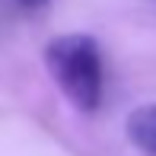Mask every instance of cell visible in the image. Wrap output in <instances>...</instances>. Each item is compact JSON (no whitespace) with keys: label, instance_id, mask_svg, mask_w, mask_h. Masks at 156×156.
Masks as SVG:
<instances>
[{"label":"cell","instance_id":"6da1fadb","mask_svg":"<svg viewBox=\"0 0 156 156\" xmlns=\"http://www.w3.org/2000/svg\"><path fill=\"white\" fill-rule=\"evenodd\" d=\"M45 67L51 73L54 86L61 89V96L76 112L89 115L102 105L105 64H102V48L93 35H83V32L54 35L45 45Z\"/></svg>","mask_w":156,"mask_h":156},{"label":"cell","instance_id":"7a4b0ae2","mask_svg":"<svg viewBox=\"0 0 156 156\" xmlns=\"http://www.w3.org/2000/svg\"><path fill=\"white\" fill-rule=\"evenodd\" d=\"M127 140L147 156H156V105H140L127 115L124 121Z\"/></svg>","mask_w":156,"mask_h":156},{"label":"cell","instance_id":"3957f363","mask_svg":"<svg viewBox=\"0 0 156 156\" xmlns=\"http://www.w3.org/2000/svg\"><path fill=\"white\" fill-rule=\"evenodd\" d=\"M6 3L13 10H19V13H35V10H45L51 0H6Z\"/></svg>","mask_w":156,"mask_h":156}]
</instances>
